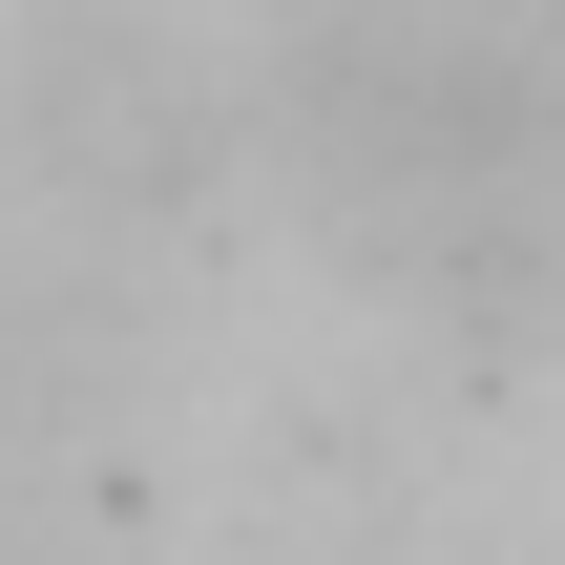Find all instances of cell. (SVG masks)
<instances>
[{
  "mask_svg": "<svg viewBox=\"0 0 565 565\" xmlns=\"http://www.w3.org/2000/svg\"><path fill=\"white\" fill-rule=\"evenodd\" d=\"M294 168L356 252L419 294H545L565 273V63L482 0H335L294 21Z\"/></svg>",
  "mask_w": 565,
  "mask_h": 565,
  "instance_id": "obj_1",
  "label": "cell"
}]
</instances>
